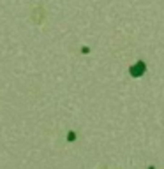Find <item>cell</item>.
I'll return each instance as SVG.
<instances>
[{"mask_svg": "<svg viewBox=\"0 0 164 169\" xmlns=\"http://www.w3.org/2000/svg\"><path fill=\"white\" fill-rule=\"evenodd\" d=\"M145 70H146V65H145V62H141V60H138L136 63H134L133 67L129 69V74L133 76V78H139V76H143Z\"/></svg>", "mask_w": 164, "mask_h": 169, "instance_id": "1", "label": "cell"}, {"mask_svg": "<svg viewBox=\"0 0 164 169\" xmlns=\"http://www.w3.org/2000/svg\"><path fill=\"white\" fill-rule=\"evenodd\" d=\"M67 139L74 141V139H76V134H74V132H69V134H67Z\"/></svg>", "mask_w": 164, "mask_h": 169, "instance_id": "2", "label": "cell"}, {"mask_svg": "<svg viewBox=\"0 0 164 169\" xmlns=\"http://www.w3.org/2000/svg\"><path fill=\"white\" fill-rule=\"evenodd\" d=\"M148 169H155V167H148Z\"/></svg>", "mask_w": 164, "mask_h": 169, "instance_id": "3", "label": "cell"}]
</instances>
